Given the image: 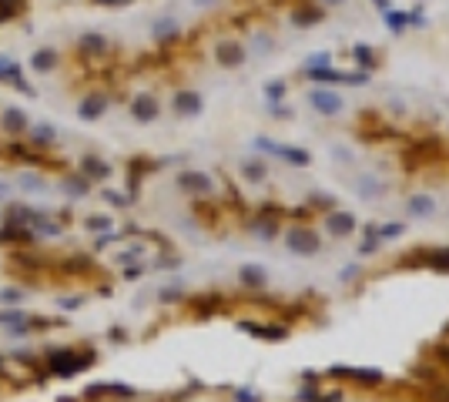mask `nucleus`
<instances>
[{
	"instance_id": "nucleus-32",
	"label": "nucleus",
	"mask_w": 449,
	"mask_h": 402,
	"mask_svg": "<svg viewBox=\"0 0 449 402\" xmlns=\"http://www.w3.org/2000/svg\"><path fill=\"white\" fill-rule=\"evenodd\" d=\"M298 402H319V389L302 386V389H298Z\"/></svg>"
},
{
	"instance_id": "nucleus-33",
	"label": "nucleus",
	"mask_w": 449,
	"mask_h": 402,
	"mask_svg": "<svg viewBox=\"0 0 449 402\" xmlns=\"http://www.w3.org/2000/svg\"><path fill=\"white\" fill-rule=\"evenodd\" d=\"M429 399L433 402H449V386H433L429 389Z\"/></svg>"
},
{
	"instance_id": "nucleus-10",
	"label": "nucleus",
	"mask_w": 449,
	"mask_h": 402,
	"mask_svg": "<svg viewBox=\"0 0 449 402\" xmlns=\"http://www.w3.org/2000/svg\"><path fill=\"white\" fill-rule=\"evenodd\" d=\"M108 111V97L104 94H91V97H81L78 104V114L84 118V121H97L101 114Z\"/></svg>"
},
{
	"instance_id": "nucleus-8",
	"label": "nucleus",
	"mask_w": 449,
	"mask_h": 402,
	"mask_svg": "<svg viewBox=\"0 0 449 402\" xmlns=\"http://www.w3.org/2000/svg\"><path fill=\"white\" fill-rule=\"evenodd\" d=\"M0 127H4L7 134H27V127H31V121H27V111L4 108V114H0Z\"/></svg>"
},
{
	"instance_id": "nucleus-39",
	"label": "nucleus",
	"mask_w": 449,
	"mask_h": 402,
	"mask_svg": "<svg viewBox=\"0 0 449 402\" xmlns=\"http://www.w3.org/2000/svg\"><path fill=\"white\" fill-rule=\"evenodd\" d=\"M111 339H114V342H124V328H111Z\"/></svg>"
},
{
	"instance_id": "nucleus-19",
	"label": "nucleus",
	"mask_w": 449,
	"mask_h": 402,
	"mask_svg": "<svg viewBox=\"0 0 449 402\" xmlns=\"http://www.w3.org/2000/svg\"><path fill=\"white\" fill-rule=\"evenodd\" d=\"M406 208H409V215L413 218H429L436 212V201L429 198V195H413Z\"/></svg>"
},
{
	"instance_id": "nucleus-20",
	"label": "nucleus",
	"mask_w": 449,
	"mask_h": 402,
	"mask_svg": "<svg viewBox=\"0 0 449 402\" xmlns=\"http://www.w3.org/2000/svg\"><path fill=\"white\" fill-rule=\"evenodd\" d=\"M78 50L81 54H108V37H101V34H84L78 41Z\"/></svg>"
},
{
	"instance_id": "nucleus-1",
	"label": "nucleus",
	"mask_w": 449,
	"mask_h": 402,
	"mask_svg": "<svg viewBox=\"0 0 449 402\" xmlns=\"http://www.w3.org/2000/svg\"><path fill=\"white\" fill-rule=\"evenodd\" d=\"M94 362H97V352H94L91 345H64V349H50L47 352V372L50 375H57V379H71V375H78V372L91 369Z\"/></svg>"
},
{
	"instance_id": "nucleus-9",
	"label": "nucleus",
	"mask_w": 449,
	"mask_h": 402,
	"mask_svg": "<svg viewBox=\"0 0 449 402\" xmlns=\"http://www.w3.org/2000/svg\"><path fill=\"white\" fill-rule=\"evenodd\" d=\"M81 174H84L88 181H104V178H111V165L101 161L97 155H84L81 158Z\"/></svg>"
},
{
	"instance_id": "nucleus-24",
	"label": "nucleus",
	"mask_w": 449,
	"mask_h": 402,
	"mask_svg": "<svg viewBox=\"0 0 449 402\" xmlns=\"http://www.w3.org/2000/svg\"><path fill=\"white\" fill-rule=\"evenodd\" d=\"M24 4H27V0H0V24L14 20V17L24 11Z\"/></svg>"
},
{
	"instance_id": "nucleus-11",
	"label": "nucleus",
	"mask_w": 449,
	"mask_h": 402,
	"mask_svg": "<svg viewBox=\"0 0 449 402\" xmlns=\"http://www.w3.org/2000/svg\"><path fill=\"white\" fill-rule=\"evenodd\" d=\"M238 282H242L245 289H251V292H258V289H265V285H268V272H265L262 265H242Z\"/></svg>"
},
{
	"instance_id": "nucleus-26",
	"label": "nucleus",
	"mask_w": 449,
	"mask_h": 402,
	"mask_svg": "<svg viewBox=\"0 0 449 402\" xmlns=\"http://www.w3.org/2000/svg\"><path fill=\"white\" fill-rule=\"evenodd\" d=\"M403 232H406V225H399V221H389V225H382V228H375V238L392 242V238H399Z\"/></svg>"
},
{
	"instance_id": "nucleus-25",
	"label": "nucleus",
	"mask_w": 449,
	"mask_h": 402,
	"mask_svg": "<svg viewBox=\"0 0 449 402\" xmlns=\"http://www.w3.org/2000/svg\"><path fill=\"white\" fill-rule=\"evenodd\" d=\"M84 228H88V232L104 235V232H111L114 225H111V218H108V215H91V218H84Z\"/></svg>"
},
{
	"instance_id": "nucleus-34",
	"label": "nucleus",
	"mask_w": 449,
	"mask_h": 402,
	"mask_svg": "<svg viewBox=\"0 0 449 402\" xmlns=\"http://www.w3.org/2000/svg\"><path fill=\"white\" fill-rule=\"evenodd\" d=\"M352 54H356V61H362V67H372V54H369V47H362V44H359L356 50H352Z\"/></svg>"
},
{
	"instance_id": "nucleus-14",
	"label": "nucleus",
	"mask_w": 449,
	"mask_h": 402,
	"mask_svg": "<svg viewBox=\"0 0 449 402\" xmlns=\"http://www.w3.org/2000/svg\"><path fill=\"white\" fill-rule=\"evenodd\" d=\"M309 101H312V108L322 111V114H339L342 111V97L332 91H312Z\"/></svg>"
},
{
	"instance_id": "nucleus-27",
	"label": "nucleus",
	"mask_w": 449,
	"mask_h": 402,
	"mask_svg": "<svg viewBox=\"0 0 449 402\" xmlns=\"http://www.w3.org/2000/svg\"><path fill=\"white\" fill-rule=\"evenodd\" d=\"M242 174H245L248 181H262V178H265V165H262V161H245V165H242Z\"/></svg>"
},
{
	"instance_id": "nucleus-5",
	"label": "nucleus",
	"mask_w": 449,
	"mask_h": 402,
	"mask_svg": "<svg viewBox=\"0 0 449 402\" xmlns=\"http://www.w3.org/2000/svg\"><path fill=\"white\" fill-rule=\"evenodd\" d=\"M255 148H265L268 155H279L285 158L289 165H295V168H305L309 165V151H302V148H289V144H275V141H268V138H258L255 141Z\"/></svg>"
},
{
	"instance_id": "nucleus-38",
	"label": "nucleus",
	"mask_w": 449,
	"mask_h": 402,
	"mask_svg": "<svg viewBox=\"0 0 449 402\" xmlns=\"http://www.w3.org/2000/svg\"><path fill=\"white\" fill-rule=\"evenodd\" d=\"M104 198H108V201H114V205H118V208H124V205H127V198H124V195H118V191H108V195H104Z\"/></svg>"
},
{
	"instance_id": "nucleus-16",
	"label": "nucleus",
	"mask_w": 449,
	"mask_h": 402,
	"mask_svg": "<svg viewBox=\"0 0 449 402\" xmlns=\"http://www.w3.org/2000/svg\"><path fill=\"white\" fill-rule=\"evenodd\" d=\"M27 138H31V144L34 148H50V144H54V138H57V131H54V127H50V124H31V127H27Z\"/></svg>"
},
{
	"instance_id": "nucleus-13",
	"label": "nucleus",
	"mask_w": 449,
	"mask_h": 402,
	"mask_svg": "<svg viewBox=\"0 0 449 402\" xmlns=\"http://www.w3.org/2000/svg\"><path fill=\"white\" fill-rule=\"evenodd\" d=\"M178 185L185 188V191H191V195H208V191H212V178L202 174V171H185V174L178 178Z\"/></svg>"
},
{
	"instance_id": "nucleus-18",
	"label": "nucleus",
	"mask_w": 449,
	"mask_h": 402,
	"mask_svg": "<svg viewBox=\"0 0 449 402\" xmlns=\"http://www.w3.org/2000/svg\"><path fill=\"white\" fill-rule=\"evenodd\" d=\"M191 309L198 312L202 319H208V315H215V312L221 309V295H215V292L198 295V298H191Z\"/></svg>"
},
{
	"instance_id": "nucleus-4",
	"label": "nucleus",
	"mask_w": 449,
	"mask_h": 402,
	"mask_svg": "<svg viewBox=\"0 0 449 402\" xmlns=\"http://www.w3.org/2000/svg\"><path fill=\"white\" fill-rule=\"evenodd\" d=\"M329 375L352 379V382H359V386H366V389H375V386H382V382H386V375H382L379 369H352V366H332Z\"/></svg>"
},
{
	"instance_id": "nucleus-31",
	"label": "nucleus",
	"mask_w": 449,
	"mask_h": 402,
	"mask_svg": "<svg viewBox=\"0 0 449 402\" xmlns=\"http://www.w3.org/2000/svg\"><path fill=\"white\" fill-rule=\"evenodd\" d=\"M235 402H262V396L251 392V389H238V392H235Z\"/></svg>"
},
{
	"instance_id": "nucleus-17",
	"label": "nucleus",
	"mask_w": 449,
	"mask_h": 402,
	"mask_svg": "<svg viewBox=\"0 0 449 402\" xmlns=\"http://www.w3.org/2000/svg\"><path fill=\"white\" fill-rule=\"evenodd\" d=\"M31 67L37 71V74H50V71L57 67V50H54V47H41V50L34 54Z\"/></svg>"
},
{
	"instance_id": "nucleus-6",
	"label": "nucleus",
	"mask_w": 449,
	"mask_h": 402,
	"mask_svg": "<svg viewBox=\"0 0 449 402\" xmlns=\"http://www.w3.org/2000/svg\"><path fill=\"white\" fill-rule=\"evenodd\" d=\"M238 332H245L251 339H262V342H285L289 339V328L285 325H262V322H238Z\"/></svg>"
},
{
	"instance_id": "nucleus-23",
	"label": "nucleus",
	"mask_w": 449,
	"mask_h": 402,
	"mask_svg": "<svg viewBox=\"0 0 449 402\" xmlns=\"http://www.w3.org/2000/svg\"><path fill=\"white\" fill-rule=\"evenodd\" d=\"M218 61L225 64V67H238V64L245 61V50L238 44H221L218 47Z\"/></svg>"
},
{
	"instance_id": "nucleus-30",
	"label": "nucleus",
	"mask_w": 449,
	"mask_h": 402,
	"mask_svg": "<svg viewBox=\"0 0 449 402\" xmlns=\"http://www.w3.org/2000/svg\"><path fill=\"white\" fill-rule=\"evenodd\" d=\"M17 302H24V292H20V289H4V292H0V305H17Z\"/></svg>"
},
{
	"instance_id": "nucleus-28",
	"label": "nucleus",
	"mask_w": 449,
	"mask_h": 402,
	"mask_svg": "<svg viewBox=\"0 0 449 402\" xmlns=\"http://www.w3.org/2000/svg\"><path fill=\"white\" fill-rule=\"evenodd\" d=\"M64 188H67L71 195H88V191H91V181L81 174V181H78V178H67V181H64Z\"/></svg>"
},
{
	"instance_id": "nucleus-36",
	"label": "nucleus",
	"mask_w": 449,
	"mask_h": 402,
	"mask_svg": "<svg viewBox=\"0 0 449 402\" xmlns=\"http://www.w3.org/2000/svg\"><path fill=\"white\" fill-rule=\"evenodd\" d=\"M433 352H436V359H439V362H443V366L449 369V345H446V342H443V345H436Z\"/></svg>"
},
{
	"instance_id": "nucleus-15",
	"label": "nucleus",
	"mask_w": 449,
	"mask_h": 402,
	"mask_svg": "<svg viewBox=\"0 0 449 402\" xmlns=\"http://www.w3.org/2000/svg\"><path fill=\"white\" fill-rule=\"evenodd\" d=\"M329 232L336 235V238L352 235L356 232V215H349V212H332V215H329Z\"/></svg>"
},
{
	"instance_id": "nucleus-7",
	"label": "nucleus",
	"mask_w": 449,
	"mask_h": 402,
	"mask_svg": "<svg viewBox=\"0 0 449 402\" xmlns=\"http://www.w3.org/2000/svg\"><path fill=\"white\" fill-rule=\"evenodd\" d=\"M34 238H37V232L27 228V225L4 221V228H0V245L4 248H27V245H34Z\"/></svg>"
},
{
	"instance_id": "nucleus-22",
	"label": "nucleus",
	"mask_w": 449,
	"mask_h": 402,
	"mask_svg": "<svg viewBox=\"0 0 449 402\" xmlns=\"http://www.w3.org/2000/svg\"><path fill=\"white\" fill-rule=\"evenodd\" d=\"M174 111H178V114H188V118H191V114H202V97H198V94H178V97H174Z\"/></svg>"
},
{
	"instance_id": "nucleus-37",
	"label": "nucleus",
	"mask_w": 449,
	"mask_h": 402,
	"mask_svg": "<svg viewBox=\"0 0 449 402\" xmlns=\"http://www.w3.org/2000/svg\"><path fill=\"white\" fill-rule=\"evenodd\" d=\"M181 298V289H165L161 292V302H178Z\"/></svg>"
},
{
	"instance_id": "nucleus-12",
	"label": "nucleus",
	"mask_w": 449,
	"mask_h": 402,
	"mask_svg": "<svg viewBox=\"0 0 449 402\" xmlns=\"http://www.w3.org/2000/svg\"><path fill=\"white\" fill-rule=\"evenodd\" d=\"M131 114H134V121H141V124H151L161 114V108H158V101L155 97H134V104H131Z\"/></svg>"
},
{
	"instance_id": "nucleus-29",
	"label": "nucleus",
	"mask_w": 449,
	"mask_h": 402,
	"mask_svg": "<svg viewBox=\"0 0 449 402\" xmlns=\"http://www.w3.org/2000/svg\"><path fill=\"white\" fill-rule=\"evenodd\" d=\"M27 319V312H20V309H4L0 312V325H11L14 328L17 322H24Z\"/></svg>"
},
{
	"instance_id": "nucleus-2",
	"label": "nucleus",
	"mask_w": 449,
	"mask_h": 402,
	"mask_svg": "<svg viewBox=\"0 0 449 402\" xmlns=\"http://www.w3.org/2000/svg\"><path fill=\"white\" fill-rule=\"evenodd\" d=\"M84 402H104V399H134V389L124 382H97V386L84 389Z\"/></svg>"
},
{
	"instance_id": "nucleus-3",
	"label": "nucleus",
	"mask_w": 449,
	"mask_h": 402,
	"mask_svg": "<svg viewBox=\"0 0 449 402\" xmlns=\"http://www.w3.org/2000/svg\"><path fill=\"white\" fill-rule=\"evenodd\" d=\"M285 245H289V251L305 258V255H315L322 248V238L315 232H309V228H292V232H285Z\"/></svg>"
},
{
	"instance_id": "nucleus-35",
	"label": "nucleus",
	"mask_w": 449,
	"mask_h": 402,
	"mask_svg": "<svg viewBox=\"0 0 449 402\" xmlns=\"http://www.w3.org/2000/svg\"><path fill=\"white\" fill-rule=\"evenodd\" d=\"M265 94H268V97L275 101V97H282V94H285V84H282V81H272V84L265 88Z\"/></svg>"
},
{
	"instance_id": "nucleus-21",
	"label": "nucleus",
	"mask_w": 449,
	"mask_h": 402,
	"mask_svg": "<svg viewBox=\"0 0 449 402\" xmlns=\"http://www.w3.org/2000/svg\"><path fill=\"white\" fill-rule=\"evenodd\" d=\"M433 272H439V275H449V248H433V251H426V262Z\"/></svg>"
}]
</instances>
